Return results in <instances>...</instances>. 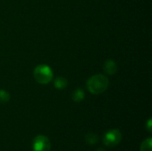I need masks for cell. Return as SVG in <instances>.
I'll use <instances>...</instances> for the list:
<instances>
[{
  "label": "cell",
  "instance_id": "6da1fadb",
  "mask_svg": "<svg viewBox=\"0 0 152 151\" xmlns=\"http://www.w3.org/2000/svg\"><path fill=\"white\" fill-rule=\"evenodd\" d=\"M109 79L106 76L98 74L91 77L86 82L88 91L93 94H101L104 93L109 86Z\"/></svg>",
  "mask_w": 152,
  "mask_h": 151
},
{
  "label": "cell",
  "instance_id": "7a4b0ae2",
  "mask_svg": "<svg viewBox=\"0 0 152 151\" xmlns=\"http://www.w3.org/2000/svg\"><path fill=\"white\" fill-rule=\"evenodd\" d=\"M34 77L41 85H46L53 80V73L52 69L45 64L38 65L34 69Z\"/></svg>",
  "mask_w": 152,
  "mask_h": 151
},
{
  "label": "cell",
  "instance_id": "3957f363",
  "mask_svg": "<svg viewBox=\"0 0 152 151\" xmlns=\"http://www.w3.org/2000/svg\"><path fill=\"white\" fill-rule=\"evenodd\" d=\"M122 140V133L118 129L108 130L102 136V142L105 146L113 148L120 143Z\"/></svg>",
  "mask_w": 152,
  "mask_h": 151
},
{
  "label": "cell",
  "instance_id": "277c9868",
  "mask_svg": "<svg viewBox=\"0 0 152 151\" xmlns=\"http://www.w3.org/2000/svg\"><path fill=\"white\" fill-rule=\"evenodd\" d=\"M51 142L45 135H37L32 141V151H50Z\"/></svg>",
  "mask_w": 152,
  "mask_h": 151
},
{
  "label": "cell",
  "instance_id": "5b68a950",
  "mask_svg": "<svg viewBox=\"0 0 152 151\" xmlns=\"http://www.w3.org/2000/svg\"><path fill=\"white\" fill-rule=\"evenodd\" d=\"M103 69H104L106 74H108V75H114L118 71V66H117V64H116V62L114 61L108 60L104 63Z\"/></svg>",
  "mask_w": 152,
  "mask_h": 151
},
{
  "label": "cell",
  "instance_id": "8992f818",
  "mask_svg": "<svg viewBox=\"0 0 152 151\" xmlns=\"http://www.w3.org/2000/svg\"><path fill=\"white\" fill-rule=\"evenodd\" d=\"M54 86H55V88H57V89H59V90H61V89H64L66 86H67V85H68V81H67V79L65 78V77H57L55 80H54Z\"/></svg>",
  "mask_w": 152,
  "mask_h": 151
},
{
  "label": "cell",
  "instance_id": "52a82bcc",
  "mask_svg": "<svg viewBox=\"0 0 152 151\" xmlns=\"http://www.w3.org/2000/svg\"><path fill=\"white\" fill-rule=\"evenodd\" d=\"M85 98V93L82 89H76L72 93V100L76 102H80Z\"/></svg>",
  "mask_w": 152,
  "mask_h": 151
},
{
  "label": "cell",
  "instance_id": "ba28073f",
  "mask_svg": "<svg viewBox=\"0 0 152 151\" xmlns=\"http://www.w3.org/2000/svg\"><path fill=\"white\" fill-rule=\"evenodd\" d=\"M140 151H152V138L149 137L144 140L140 147Z\"/></svg>",
  "mask_w": 152,
  "mask_h": 151
},
{
  "label": "cell",
  "instance_id": "9c48e42d",
  "mask_svg": "<svg viewBox=\"0 0 152 151\" xmlns=\"http://www.w3.org/2000/svg\"><path fill=\"white\" fill-rule=\"evenodd\" d=\"M99 141V137L95 134V133H89L86 135V142L87 144H90V145H94L98 142Z\"/></svg>",
  "mask_w": 152,
  "mask_h": 151
},
{
  "label": "cell",
  "instance_id": "30bf717a",
  "mask_svg": "<svg viewBox=\"0 0 152 151\" xmlns=\"http://www.w3.org/2000/svg\"><path fill=\"white\" fill-rule=\"evenodd\" d=\"M10 100V94L4 90H0V103H5Z\"/></svg>",
  "mask_w": 152,
  "mask_h": 151
},
{
  "label": "cell",
  "instance_id": "8fae6325",
  "mask_svg": "<svg viewBox=\"0 0 152 151\" xmlns=\"http://www.w3.org/2000/svg\"><path fill=\"white\" fill-rule=\"evenodd\" d=\"M146 129L148 130L149 133H151L152 131V121L151 118H150L147 122V125H146Z\"/></svg>",
  "mask_w": 152,
  "mask_h": 151
},
{
  "label": "cell",
  "instance_id": "7c38bea8",
  "mask_svg": "<svg viewBox=\"0 0 152 151\" xmlns=\"http://www.w3.org/2000/svg\"><path fill=\"white\" fill-rule=\"evenodd\" d=\"M96 151H106L104 149H98Z\"/></svg>",
  "mask_w": 152,
  "mask_h": 151
}]
</instances>
